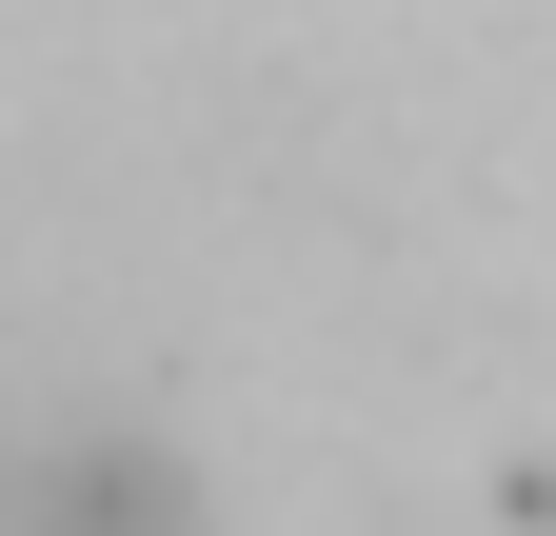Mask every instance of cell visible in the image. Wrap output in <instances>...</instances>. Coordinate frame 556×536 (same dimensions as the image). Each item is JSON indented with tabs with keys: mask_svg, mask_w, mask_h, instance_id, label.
<instances>
[{
	"mask_svg": "<svg viewBox=\"0 0 556 536\" xmlns=\"http://www.w3.org/2000/svg\"><path fill=\"white\" fill-rule=\"evenodd\" d=\"M0 536H199V477L119 418H21L0 437Z\"/></svg>",
	"mask_w": 556,
	"mask_h": 536,
	"instance_id": "cell-1",
	"label": "cell"
}]
</instances>
